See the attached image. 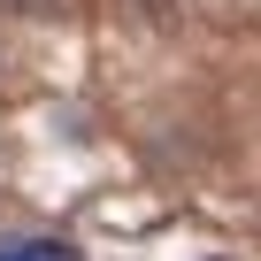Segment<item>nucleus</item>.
<instances>
[{
	"mask_svg": "<svg viewBox=\"0 0 261 261\" xmlns=\"http://www.w3.org/2000/svg\"><path fill=\"white\" fill-rule=\"evenodd\" d=\"M0 261H85V253L46 230H0Z\"/></svg>",
	"mask_w": 261,
	"mask_h": 261,
	"instance_id": "obj_1",
	"label": "nucleus"
},
{
	"mask_svg": "<svg viewBox=\"0 0 261 261\" xmlns=\"http://www.w3.org/2000/svg\"><path fill=\"white\" fill-rule=\"evenodd\" d=\"M62 8V0H0V16H16V23H46Z\"/></svg>",
	"mask_w": 261,
	"mask_h": 261,
	"instance_id": "obj_2",
	"label": "nucleus"
}]
</instances>
